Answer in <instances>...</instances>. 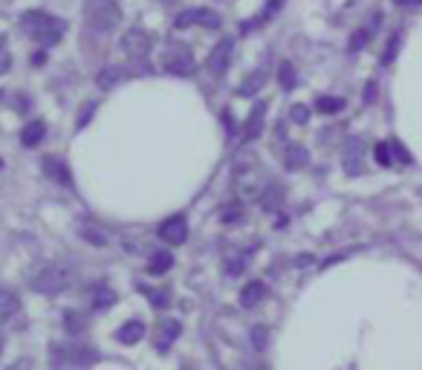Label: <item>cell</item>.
<instances>
[{
	"mask_svg": "<svg viewBox=\"0 0 422 370\" xmlns=\"http://www.w3.org/2000/svg\"><path fill=\"white\" fill-rule=\"evenodd\" d=\"M93 113H95V102H87V105L81 107V113H79V128H84V125L93 119Z\"/></svg>",
	"mask_w": 422,
	"mask_h": 370,
	"instance_id": "74e56055",
	"label": "cell"
},
{
	"mask_svg": "<svg viewBox=\"0 0 422 370\" xmlns=\"http://www.w3.org/2000/svg\"><path fill=\"white\" fill-rule=\"evenodd\" d=\"M72 281H75V266L67 261H52L35 272L29 286L41 292V295H58L67 286H72Z\"/></svg>",
	"mask_w": 422,
	"mask_h": 370,
	"instance_id": "7a4b0ae2",
	"label": "cell"
},
{
	"mask_svg": "<svg viewBox=\"0 0 422 370\" xmlns=\"http://www.w3.org/2000/svg\"><path fill=\"white\" fill-rule=\"evenodd\" d=\"M136 289L142 292V295L150 301V307H157V309H165L171 301V295H168V289L165 286H150V284H136Z\"/></svg>",
	"mask_w": 422,
	"mask_h": 370,
	"instance_id": "d4e9b609",
	"label": "cell"
},
{
	"mask_svg": "<svg viewBox=\"0 0 422 370\" xmlns=\"http://www.w3.org/2000/svg\"><path fill=\"white\" fill-rule=\"evenodd\" d=\"M17 309H21V298H17L12 289H0V321L15 318Z\"/></svg>",
	"mask_w": 422,
	"mask_h": 370,
	"instance_id": "484cf974",
	"label": "cell"
},
{
	"mask_svg": "<svg viewBox=\"0 0 422 370\" xmlns=\"http://www.w3.org/2000/svg\"><path fill=\"white\" fill-rule=\"evenodd\" d=\"M283 162H286V171H301V168H306V162H310V151H306L304 145H298V142L286 145Z\"/></svg>",
	"mask_w": 422,
	"mask_h": 370,
	"instance_id": "ffe728a7",
	"label": "cell"
},
{
	"mask_svg": "<svg viewBox=\"0 0 422 370\" xmlns=\"http://www.w3.org/2000/svg\"><path fill=\"white\" fill-rule=\"evenodd\" d=\"M290 119H292L295 125H306V122H310V107H306V105H292Z\"/></svg>",
	"mask_w": 422,
	"mask_h": 370,
	"instance_id": "e575fe53",
	"label": "cell"
},
{
	"mask_svg": "<svg viewBox=\"0 0 422 370\" xmlns=\"http://www.w3.org/2000/svg\"><path fill=\"white\" fill-rule=\"evenodd\" d=\"M162 70L171 75H180V79H191L197 72V61H194L191 47L182 41H171L162 52Z\"/></svg>",
	"mask_w": 422,
	"mask_h": 370,
	"instance_id": "5b68a950",
	"label": "cell"
},
{
	"mask_svg": "<svg viewBox=\"0 0 422 370\" xmlns=\"http://www.w3.org/2000/svg\"><path fill=\"white\" fill-rule=\"evenodd\" d=\"M315 107H318V113H324V116H336V113H341L344 107H347V102L338 99V95H318Z\"/></svg>",
	"mask_w": 422,
	"mask_h": 370,
	"instance_id": "4316f807",
	"label": "cell"
},
{
	"mask_svg": "<svg viewBox=\"0 0 422 370\" xmlns=\"http://www.w3.org/2000/svg\"><path fill=\"white\" fill-rule=\"evenodd\" d=\"M399 9H414V6H422V0H393Z\"/></svg>",
	"mask_w": 422,
	"mask_h": 370,
	"instance_id": "ab89813d",
	"label": "cell"
},
{
	"mask_svg": "<svg viewBox=\"0 0 422 370\" xmlns=\"http://www.w3.org/2000/svg\"><path fill=\"white\" fill-rule=\"evenodd\" d=\"M269 185L266 180V171L258 165V160H240L232 171V188L237 194V200H258L263 188Z\"/></svg>",
	"mask_w": 422,
	"mask_h": 370,
	"instance_id": "3957f363",
	"label": "cell"
},
{
	"mask_svg": "<svg viewBox=\"0 0 422 370\" xmlns=\"http://www.w3.org/2000/svg\"><path fill=\"white\" fill-rule=\"evenodd\" d=\"M266 107H269L266 102H258L252 107V113H249V119L243 125V142H252V139H258V136H260L263 122H266Z\"/></svg>",
	"mask_w": 422,
	"mask_h": 370,
	"instance_id": "2e32d148",
	"label": "cell"
},
{
	"mask_svg": "<svg viewBox=\"0 0 422 370\" xmlns=\"http://www.w3.org/2000/svg\"><path fill=\"white\" fill-rule=\"evenodd\" d=\"M116 79H122V72H119L116 67H107V70L99 75V84H102V87H110V84L116 82Z\"/></svg>",
	"mask_w": 422,
	"mask_h": 370,
	"instance_id": "8d00e7d4",
	"label": "cell"
},
{
	"mask_svg": "<svg viewBox=\"0 0 422 370\" xmlns=\"http://www.w3.org/2000/svg\"><path fill=\"white\" fill-rule=\"evenodd\" d=\"M376 99V82H368L364 84V105H370Z\"/></svg>",
	"mask_w": 422,
	"mask_h": 370,
	"instance_id": "f35d334b",
	"label": "cell"
},
{
	"mask_svg": "<svg viewBox=\"0 0 422 370\" xmlns=\"http://www.w3.org/2000/svg\"><path fill=\"white\" fill-rule=\"evenodd\" d=\"M64 327H67L70 336H79V333L87 330V316L79 313V309H67V313H64Z\"/></svg>",
	"mask_w": 422,
	"mask_h": 370,
	"instance_id": "83f0119b",
	"label": "cell"
},
{
	"mask_svg": "<svg viewBox=\"0 0 422 370\" xmlns=\"http://www.w3.org/2000/svg\"><path fill=\"white\" fill-rule=\"evenodd\" d=\"M0 350H3V336H0Z\"/></svg>",
	"mask_w": 422,
	"mask_h": 370,
	"instance_id": "b9f144b4",
	"label": "cell"
},
{
	"mask_svg": "<svg viewBox=\"0 0 422 370\" xmlns=\"http://www.w3.org/2000/svg\"><path fill=\"white\" fill-rule=\"evenodd\" d=\"M263 298H266V284H263V281H249V284L240 289V307H243V309H255Z\"/></svg>",
	"mask_w": 422,
	"mask_h": 370,
	"instance_id": "d6986e66",
	"label": "cell"
},
{
	"mask_svg": "<svg viewBox=\"0 0 422 370\" xmlns=\"http://www.w3.org/2000/svg\"><path fill=\"white\" fill-rule=\"evenodd\" d=\"M252 339H255V344H258V350H260V347H263V341H266V330H263V327H260V330L255 327V333H252Z\"/></svg>",
	"mask_w": 422,
	"mask_h": 370,
	"instance_id": "60d3db41",
	"label": "cell"
},
{
	"mask_svg": "<svg viewBox=\"0 0 422 370\" xmlns=\"http://www.w3.org/2000/svg\"><path fill=\"white\" fill-rule=\"evenodd\" d=\"M232 52H235V41L232 38H223V41H217L214 47H211L208 58H205V70L211 79H223L228 64H232Z\"/></svg>",
	"mask_w": 422,
	"mask_h": 370,
	"instance_id": "52a82bcc",
	"label": "cell"
},
{
	"mask_svg": "<svg viewBox=\"0 0 422 370\" xmlns=\"http://www.w3.org/2000/svg\"><path fill=\"white\" fill-rule=\"evenodd\" d=\"M281 9H283V0H266V6H263V9H260L255 17H249V21L240 26V32H243V35H249L252 29L266 26V21H272V17H275Z\"/></svg>",
	"mask_w": 422,
	"mask_h": 370,
	"instance_id": "9a60e30c",
	"label": "cell"
},
{
	"mask_svg": "<svg viewBox=\"0 0 422 370\" xmlns=\"http://www.w3.org/2000/svg\"><path fill=\"white\" fill-rule=\"evenodd\" d=\"M150 47H153L150 35L142 32V29H127L122 35V49L127 52V58H133V61H145V58L150 55Z\"/></svg>",
	"mask_w": 422,
	"mask_h": 370,
	"instance_id": "ba28073f",
	"label": "cell"
},
{
	"mask_svg": "<svg viewBox=\"0 0 422 370\" xmlns=\"http://www.w3.org/2000/svg\"><path fill=\"white\" fill-rule=\"evenodd\" d=\"M79 238L87 240L90 246H107V235L102 226H95L93 220H81L79 223Z\"/></svg>",
	"mask_w": 422,
	"mask_h": 370,
	"instance_id": "603a6c76",
	"label": "cell"
},
{
	"mask_svg": "<svg viewBox=\"0 0 422 370\" xmlns=\"http://www.w3.org/2000/svg\"><path fill=\"white\" fill-rule=\"evenodd\" d=\"M263 84H266V70H255V72L249 75V79L240 84V90H237V93H240V95H246V99H249V95H255V93H258Z\"/></svg>",
	"mask_w": 422,
	"mask_h": 370,
	"instance_id": "f1b7e54d",
	"label": "cell"
},
{
	"mask_svg": "<svg viewBox=\"0 0 422 370\" xmlns=\"http://www.w3.org/2000/svg\"><path fill=\"white\" fill-rule=\"evenodd\" d=\"M84 17L95 32H113L122 21L119 0H84Z\"/></svg>",
	"mask_w": 422,
	"mask_h": 370,
	"instance_id": "277c9868",
	"label": "cell"
},
{
	"mask_svg": "<svg viewBox=\"0 0 422 370\" xmlns=\"http://www.w3.org/2000/svg\"><path fill=\"white\" fill-rule=\"evenodd\" d=\"M249 258H252L249 252H240L237 258H232V261L226 263V272H228V275H240V272L246 269V263H249Z\"/></svg>",
	"mask_w": 422,
	"mask_h": 370,
	"instance_id": "d6a6232c",
	"label": "cell"
},
{
	"mask_svg": "<svg viewBox=\"0 0 422 370\" xmlns=\"http://www.w3.org/2000/svg\"><path fill=\"white\" fill-rule=\"evenodd\" d=\"M49 359H52V364H58V367H64V364L87 367V364L99 362V353H95L93 347H84V344H79V347H61V344H55Z\"/></svg>",
	"mask_w": 422,
	"mask_h": 370,
	"instance_id": "8992f818",
	"label": "cell"
},
{
	"mask_svg": "<svg viewBox=\"0 0 422 370\" xmlns=\"http://www.w3.org/2000/svg\"><path fill=\"white\" fill-rule=\"evenodd\" d=\"M44 139H47V122L44 119H32V122L24 125V130H21V145L24 148H38Z\"/></svg>",
	"mask_w": 422,
	"mask_h": 370,
	"instance_id": "e0dca14e",
	"label": "cell"
},
{
	"mask_svg": "<svg viewBox=\"0 0 422 370\" xmlns=\"http://www.w3.org/2000/svg\"><path fill=\"white\" fill-rule=\"evenodd\" d=\"M174 26H177V29H188V26H208V29H217V26H220V15L211 12V9H188V12L177 15Z\"/></svg>",
	"mask_w": 422,
	"mask_h": 370,
	"instance_id": "30bf717a",
	"label": "cell"
},
{
	"mask_svg": "<svg viewBox=\"0 0 422 370\" xmlns=\"http://www.w3.org/2000/svg\"><path fill=\"white\" fill-rule=\"evenodd\" d=\"M145 339V321L142 318H130V321H125L122 327H119V333H116V341L119 344H139Z\"/></svg>",
	"mask_w": 422,
	"mask_h": 370,
	"instance_id": "ac0fdd59",
	"label": "cell"
},
{
	"mask_svg": "<svg viewBox=\"0 0 422 370\" xmlns=\"http://www.w3.org/2000/svg\"><path fill=\"white\" fill-rule=\"evenodd\" d=\"M21 29L41 49H49L55 44H61V38L67 32V24L61 21L58 15H49V12H41V9H29V12L21 15Z\"/></svg>",
	"mask_w": 422,
	"mask_h": 370,
	"instance_id": "6da1fadb",
	"label": "cell"
},
{
	"mask_svg": "<svg viewBox=\"0 0 422 370\" xmlns=\"http://www.w3.org/2000/svg\"><path fill=\"white\" fill-rule=\"evenodd\" d=\"M379 24H382V12H373L368 21H364L353 35H350V41H347V49L350 52H359V49H364L368 47L373 38H376V32H379Z\"/></svg>",
	"mask_w": 422,
	"mask_h": 370,
	"instance_id": "7c38bea8",
	"label": "cell"
},
{
	"mask_svg": "<svg viewBox=\"0 0 422 370\" xmlns=\"http://www.w3.org/2000/svg\"><path fill=\"white\" fill-rule=\"evenodd\" d=\"M391 151H393V160H402V165H411V153L402 148V142L399 139H393L391 142Z\"/></svg>",
	"mask_w": 422,
	"mask_h": 370,
	"instance_id": "d590c367",
	"label": "cell"
},
{
	"mask_svg": "<svg viewBox=\"0 0 422 370\" xmlns=\"http://www.w3.org/2000/svg\"><path fill=\"white\" fill-rule=\"evenodd\" d=\"M217 217H220V223H226V226L243 223V217H246L243 200H232V203H223V206H220V211H217Z\"/></svg>",
	"mask_w": 422,
	"mask_h": 370,
	"instance_id": "cb8c5ba5",
	"label": "cell"
},
{
	"mask_svg": "<svg viewBox=\"0 0 422 370\" xmlns=\"http://www.w3.org/2000/svg\"><path fill=\"white\" fill-rule=\"evenodd\" d=\"M361 160H364V139L361 136H353V139H347V145H344V171H347L350 177H359Z\"/></svg>",
	"mask_w": 422,
	"mask_h": 370,
	"instance_id": "5bb4252c",
	"label": "cell"
},
{
	"mask_svg": "<svg viewBox=\"0 0 422 370\" xmlns=\"http://www.w3.org/2000/svg\"><path fill=\"white\" fill-rule=\"evenodd\" d=\"M295 79H298V72H295V67H292L290 61H283V64L278 67V82H281V87H286V90H292V87H295Z\"/></svg>",
	"mask_w": 422,
	"mask_h": 370,
	"instance_id": "4dcf8cb0",
	"label": "cell"
},
{
	"mask_svg": "<svg viewBox=\"0 0 422 370\" xmlns=\"http://www.w3.org/2000/svg\"><path fill=\"white\" fill-rule=\"evenodd\" d=\"M9 70H12V52H9L6 38H0V75H6Z\"/></svg>",
	"mask_w": 422,
	"mask_h": 370,
	"instance_id": "836d02e7",
	"label": "cell"
},
{
	"mask_svg": "<svg viewBox=\"0 0 422 370\" xmlns=\"http://www.w3.org/2000/svg\"><path fill=\"white\" fill-rule=\"evenodd\" d=\"M180 333H182V324H180L177 318L159 321V324H157V333H153V347H157L159 353H165V350L180 339Z\"/></svg>",
	"mask_w": 422,
	"mask_h": 370,
	"instance_id": "4fadbf2b",
	"label": "cell"
},
{
	"mask_svg": "<svg viewBox=\"0 0 422 370\" xmlns=\"http://www.w3.org/2000/svg\"><path fill=\"white\" fill-rule=\"evenodd\" d=\"M171 266H174V255H171L168 249L150 252V258H148V272H150V275H165Z\"/></svg>",
	"mask_w": 422,
	"mask_h": 370,
	"instance_id": "7402d4cb",
	"label": "cell"
},
{
	"mask_svg": "<svg viewBox=\"0 0 422 370\" xmlns=\"http://www.w3.org/2000/svg\"><path fill=\"white\" fill-rule=\"evenodd\" d=\"M373 157L382 168H391L393 165V151H391V142H376L373 145Z\"/></svg>",
	"mask_w": 422,
	"mask_h": 370,
	"instance_id": "f546056e",
	"label": "cell"
},
{
	"mask_svg": "<svg viewBox=\"0 0 422 370\" xmlns=\"http://www.w3.org/2000/svg\"><path fill=\"white\" fill-rule=\"evenodd\" d=\"M41 171H44V177H49L55 185H61V188H72L75 185L72 171H70V165L61 157H44L41 160Z\"/></svg>",
	"mask_w": 422,
	"mask_h": 370,
	"instance_id": "8fae6325",
	"label": "cell"
},
{
	"mask_svg": "<svg viewBox=\"0 0 422 370\" xmlns=\"http://www.w3.org/2000/svg\"><path fill=\"white\" fill-rule=\"evenodd\" d=\"M399 41H402V38H399V32H393L391 38H388V44H385V52H382V64H391L393 61V58H396V52H399Z\"/></svg>",
	"mask_w": 422,
	"mask_h": 370,
	"instance_id": "1f68e13d",
	"label": "cell"
},
{
	"mask_svg": "<svg viewBox=\"0 0 422 370\" xmlns=\"http://www.w3.org/2000/svg\"><path fill=\"white\" fill-rule=\"evenodd\" d=\"M157 235L168 246H182L188 240V220H185V214H174V217H168L165 223H159Z\"/></svg>",
	"mask_w": 422,
	"mask_h": 370,
	"instance_id": "9c48e42d",
	"label": "cell"
},
{
	"mask_svg": "<svg viewBox=\"0 0 422 370\" xmlns=\"http://www.w3.org/2000/svg\"><path fill=\"white\" fill-rule=\"evenodd\" d=\"M116 301H119L116 292H113L107 284H95V286L90 289V307H93V309H110Z\"/></svg>",
	"mask_w": 422,
	"mask_h": 370,
	"instance_id": "44dd1931",
	"label": "cell"
}]
</instances>
